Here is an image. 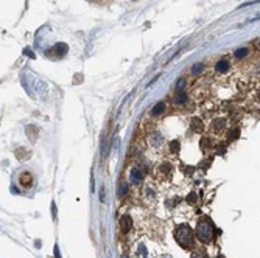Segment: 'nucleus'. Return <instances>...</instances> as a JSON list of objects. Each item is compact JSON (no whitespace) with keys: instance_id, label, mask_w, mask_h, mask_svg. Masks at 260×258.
Instances as JSON below:
<instances>
[{"instance_id":"nucleus-1","label":"nucleus","mask_w":260,"mask_h":258,"mask_svg":"<svg viewBox=\"0 0 260 258\" xmlns=\"http://www.w3.org/2000/svg\"><path fill=\"white\" fill-rule=\"evenodd\" d=\"M174 238L182 249H190L193 246V232H191V229L187 224H181L176 227Z\"/></svg>"},{"instance_id":"nucleus-2","label":"nucleus","mask_w":260,"mask_h":258,"mask_svg":"<svg viewBox=\"0 0 260 258\" xmlns=\"http://www.w3.org/2000/svg\"><path fill=\"white\" fill-rule=\"evenodd\" d=\"M213 233H215L213 225H212V222H210L207 218H204V219H201V221L198 222L196 235H198L199 241H202V243H212Z\"/></svg>"},{"instance_id":"nucleus-3","label":"nucleus","mask_w":260,"mask_h":258,"mask_svg":"<svg viewBox=\"0 0 260 258\" xmlns=\"http://www.w3.org/2000/svg\"><path fill=\"white\" fill-rule=\"evenodd\" d=\"M67 50H69V48H67V45L64 44V42H58L56 45H54L51 50H48L47 51V55L48 56H53V53H54V55H56V56H64L65 55V53H67Z\"/></svg>"},{"instance_id":"nucleus-4","label":"nucleus","mask_w":260,"mask_h":258,"mask_svg":"<svg viewBox=\"0 0 260 258\" xmlns=\"http://www.w3.org/2000/svg\"><path fill=\"white\" fill-rule=\"evenodd\" d=\"M142 173H140V170H137V168H131V171H129V181L134 184V185H139L140 182H142Z\"/></svg>"},{"instance_id":"nucleus-5","label":"nucleus","mask_w":260,"mask_h":258,"mask_svg":"<svg viewBox=\"0 0 260 258\" xmlns=\"http://www.w3.org/2000/svg\"><path fill=\"white\" fill-rule=\"evenodd\" d=\"M131 218L128 215H123L121 218H120V229H121V232H129V229H131Z\"/></svg>"},{"instance_id":"nucleus-6","label":"nucleus","mask_w":260,"mask_h":258,"mask_svg":"<svg viewBox=\"0 0 260 258\" xmlns=\"http://www.w3.org/2000/svg\"><path fill=\"white\" fill-rule=\"evenodd\" d=\"M31 184H33V181H31V174L23 173V174L20 176V185L25 187V188H28V187H31Z\"/></svg>"},{"instance_id":"nucleus-7","label":"nucleus","mask_w":260,"mask_h":258,"mask_svg":"<svg viewBox=\"0 0 260 258\" xmlns=\"http://www.w3.org/2000/svg\"><path fill=\"white\" fill-rule=\"evenodd\" d=\"M215 70H216V72H220V73L227 72V70H229V62H227L226 59L218 61V62H216V65H215Z\"/></svg>"},{"instance_id":"nucleus-8","label":"nucleus","mask_w":260,"mask_h":258,"mask_svg":"<svg viewBox=\"0 0 260 258\" xmlns=\"http://www.w3.org/2000/svg\"><path fill=\"white\" fill-rule=\"evenodd\" d=\"M163 111H165V104H163V103H157V104L153 107V109H151V115H153V117H157V115H160Z\"/></svg>"},{"instance_id":"nucleus-9","label":"nucleus","mask_w":260,"mask_h":258,"mask_svg":"<svg viewBox=\"0 0 260 258\" xmlns=\"http://www.w3.org/2000/svg\"><path fill=\"white\" fill-rule=\"evenodd\" d=\"M174 101H176V104H184V103L187 101V95H185V92H177Z\"/></svg>"},{"instance_id":"nucleus-10","label":"nucleus","mask_w":260,"mask_h":258,"mask_svg":"<svg viewBox=\"0 0 260 258\" xmlns=\"http://www.w3.org/2000/svg\"><path fill=\"white\" fill-rule=\"evenodd\" d=\"M126 193H128V184H126V182H121L120 187H118V196L123 198Z\"/></svg>"},{"instance_id":"nucleus-11","label":"nucleus","mask_w":260,"mask_h":258,"mask_svg":"<svg viewBox=\"0 0 260 258\" xmlns=\"http://www.w3.org/2000/svg\"><path fill=\"white\" fill-rule=\"evenodd\" d=\"M177 151H179V142H177V140L170 142V153L171 154H177Z\"/></svg>"},{"instance_id":"nucleus-12","label":"nucleus","mask_w":260,"mask_h":258,"mask_svg":"<svg viewBox=\"0 0 260 258\" xmlns=\"http://www.w3.org/2000/svg\"><path fill=\"white\" fill-rule=\"evenodd\" d=\"M224 125H226L224 120H216L215 123L212 125V128H213V131H221V129L224 128Z\"/></svg>"},{"instance_id":"nucleus-13","label":"nucleus","mask_w":260,"mask_h":258,"mask_svg":"<svg viewBox=\"0 0 260 258\" xmlns=\"http://www.w3.org/2000/svg\"><path fill=\"white\" fill-rule=\"evenodd\" d=\"M159 171H160L162 174H165V173L170 174V173H171V165H170V163H162V165L159 167Z\"/></svg>"},{"instance_id":"nucleus-14","label":"nucleus","mask_w":260,"mask_h":258,"mask_svg":"<svg viewBox=\"0 0 260 258\" xmlns=\"http://www.w3.org/2000/svg\"><path fill=\"white\" fill-rule=\"evenodd\" d=\"M190 258H209V256H207V253L204 250H195L193 253H191Z\"/></svg>"},{"instance_id":"nucleus-15","label":"nucleus","mask_w":260,"mask_h":258,"mask_svg":"<svg viewBox=\"0 0 260 258\" xmlns=\"http://www.w3.org/2000/svg\"><path fill=\"white\" fill-rule=\"evenodd\" d=\"M191 126H193L195 131H202V123H201L198 118H193V120H191Z\"/></svg>"},{"instance_id":"nucleus-16","label":"nucleus","mask_w":260,"mask_h":258,"mask_svg":"<svg viewBox=\"0 0 260 258\" xmlns=\"http://www.w3.org/2000/svg\"><path fill=\"white\" fill-rule=\"evenodd\" d=\"M248 53H249L248 48H240V50L235 51V56H237V58H244L246 55H248Z\"/></svg>"},{"instance_id":"nucleus-17","label":"nucleus","mask_w":260,"mask_h":258,"mask_svg":"<svg viewBox=\"0 0 260 258\" xmlns=\"http://www.w3.org/2000/svg\"><path fill=\"white\" fill-rule=\"evenodd\" d=\"M202 64H195L193 65V69H191V73H193V75H198V73H201L202 72Z\"/></svg>"},{"instance_id":"nucleus-18","label":"nucleus","mask_w":260,"mask_h":258,"mask_svg":"<svg viewBox=\"0 0 260 258\" xmlns=\"http://www.w3.org/2000/svg\"><path fill=\"white\" fill-rule=\"evenodd\" d=\"M146 256V249H145V246L142 244V246L139 247V258H145Z\"/></svg>"},{"instance_id":"nucleus-19","label":"nucleus","mask_w":260,"mask_h":258,"mask_svg":"<svg viewBox=\"0 0 260 258\" xmlns=\"http://www.w3.org/2000/svg\"><path fill=\"white\" fill-rule=\"evenodd\" d=\"M187 201H188V202H195V201H196V194H195V193H190V194L187 196Z\"/></svg>"},{"instance_id":"nucleus-20","label":"nucleus","mask_w":260,"mask_h":258,"mask_svg":"<svg viewBox=\"0 0 260 258\" xmlns=\"http://www.w3.org/2000/svg\"><path fill=\"white\" fill-rule=\"evenodd\" d=\"M184 86H185V81H184V79H179V81H177V84H176V87L179 89V90H181Z\"/></svg>"},{"instance_id":"nucleus-21","label":"nucleus","mask_w":260,"mask_h":258,"mask_svg":"<svg viewBox=\"0 0 260 258\" xmlns=\"http://www.w3.org/2000/svg\"><path fill=\"white\" fill-rule=\"evenodd\" d=\"M23 53H25L26 56H30V58H34V55H33V51H31L30 48H25V50H23Z\"/></svg>"},{"instance_id":"nucleus-22","label":"nucleus","mask_w":260,"mask_h":258,"mask_svg":"<svg viewBox=\"0 0 260 258\" xmlns=\"http://www.w3.org/2000/svg\"><path fill=\"white\" fill-rule=\"evenodd\" d=\"M258 98H260V95H258Z\"/></svg>"},{"instance_id":"nucleus-23","label":"nucleus","mask_w":260,"mask_h":258,"mask_svg":"<svg viewBox=\"0 0 260 258\" xmlns=\"http://www.w3.org/2000/svg\"><path fill=\"white\" fill-rule=\"evenodd\" d=\"M258 45H260V42H258Z\"/></svg>"}]
</instances>
